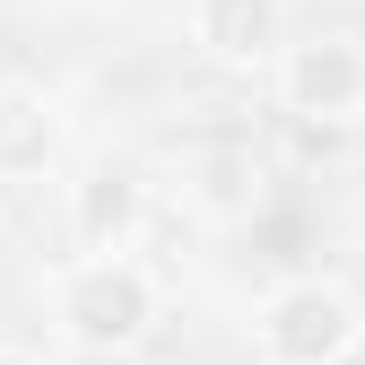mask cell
<instances>
[{"label":"cell","instance_id":"obj_5","mask_svg":"<svg viewBox=\"0 0 365 365\" xmlns=\"http://www.w3.org/2000/svg\"><path fill=\"white\" fill-rule=\"evenodd\" d=\"M279 35H287V9H279V0H192V43H200L209 61H226V70L269 61Z\"/></svg>","mask_w":365,"mask_h":365},{"label":"cell","instance_id":"obj_2","mask_svg":"<svg viewBox=\"0 0 365 365\" xmlns=\"http://www.w3.org/2000/svg\"><path fill=\"white\" fill-rule=\"evenodd\" d=\"M356 348V304L322 279H296L261 304V356L269 365H339Z\"/></svg>","mask_w":365,"mask_h":365},{"label":"cell","instance_id":"obj_6","mask_svg":"<svg viewBox=\"0 0 365 365\" xmlns=\"http://www.w3.org/2000/svg\"><path fill=\"white\" fill-rule=\"evenodd\" d=\"M53 165V105L35 87H0V182H26Z\"/></svg>","mask_w":365,"mask_h":365},{"label":"cell","instance_id":"obj_4","mask_svg":"<svg viewBox=\"0 0 365 365\" xmlns=\"http://www.w3.org/2000/svg\"><path fill=\"white\" fill-rule=\"evenodd\" d=\"M140 217H148L140 174H130V165H96L78 182V200H70V235H78L87 261H122L130 235H140Z\"/></svg>","mask_w":365,"mask_h":365},{"label":"cell","instance_id":"obj_7","mask_svg":"<svg viewBox=\"0 0 365 365\" xmlns=\"http://www.w3.org/2000/svg\"><path fill=\"white\" fill-rule=\"evenodd\" d=\"M0 365H35V356H18V348H0Z\"/></svg>","mask_w":365,"mask_h":365},{"label":"cell","instance_id":"obj_3","mask_svg":"<svg viewBox=\"0 0 365 365\" xmlns=\"http://www.w3.org/2000/svg\"><path fill=\"white\" fill-rule=\"evenodd\" d=\"M279 87H287V113H304V122H348V113H365V43H348V35H304V43H287Z\"/></svg>","mask_w":365,"mask_h":365},{"label":"cell","instance_id":"obj_1","mask_svg":"<svg viewBox=\"0 0 365 365\" xmlns=\"http://www.w3.org/2000/svg\"><path fill=\"white\" fill-rule=\"evenodd\" d=\"M61 322H70L78 348L113 356V348H130V339L157 322V287L130 261H78L70 279H61Z\"/></svg>","mask_w":365,"mask_h":365}]
</instances>
